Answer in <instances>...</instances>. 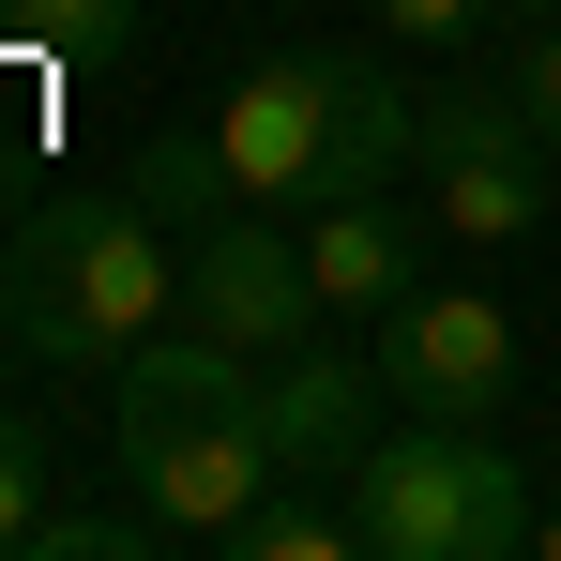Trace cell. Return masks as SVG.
<instances>
[{
    "label": "cell",
    "mask_w": 561,
    "mask_h": 561,
    "mask_svg": "<svg viewBox=\"0 0 561 561\" xmlns=\"http://www.w3.org/2000/svg\"><path fill=\"white\" fill-rule=\"evenodd\" d=\"M122 485L183 531V547H228L259 516V485H288V425H274V365L228 350V334H152L122 365Z\"/></svg>",
    "instance_id": "cell-1"
},
{
    "label": "cell",
    "mask_w": 561,
    "mask_h": 561,
    "mask_svg": "<svg viewBox=\"0 0 561 561\" xmlns=\"http://www.w3.org/2000/svg\"><path fill=\"white\" fill-rule=\"evenodd\" d=\"M0 319L31 365H137L168 319H183V243L168 213L122 183V197H77V213H31L15 259H0Z\"/></svg>",
    "instance_id": "cell-2"
},
{
    "label": "cell",
    "mask_w": 561,
    "mask_h": 561,
    "mask_svg": "<svg viewBox=\"0 0 561 561\" xmlns=\"http://www.w3.org/2000/svg\"><path fill=\"white\" fill-rule=\"evenodd\" d=\"M213 152L259 213H319V197H365L410 168V77H379L350 46H304V61H259L243 92L213 106Z\"/></svg>",
    "instance_id": "cell-3"
},
{
    "label": "cell",
    "mask_w": 561,
    "mask_h": 561,
    "mask_svg": "<svg viewBox=\"0 0 561 561\" xmlns=\"http://www.w3.org/2000/svg\"><path fill=\"white\" fill-rule=\"evenodd\" d=\"M350 516L365 561H516L531 547V485L485 440V410H410L350 456Z\"/></svg>",
    "instance_id": "cell-4"
},
{
    "label": "cell",
    "mask_w": 561,
    "mask_h": 561,
    "mask_svg": "<svg viewBox=\"0 0 561 561\" xmlns=\"http://www.w3.org/2000/svg\"><path fill=\"white\" fill-rule=\"evenodd\" d=\"M410 168H425V213L470 228V243L547 228V137H531L516 92H410Z\"/></svg>",
    "instance_id": "cell-5"
},
{
    "label": "cell",
    "mask_w": 561,
    "mask_h": 561,
    "mask_svg": "<svg viewBox=\"0 0 561 561\" xmlns=\"http://www.w3.org/2000/svg\"><path fill=\"white\" fill-rule=\"evenodd\" d=\"M183 243V319L197 334H228V350H259V365H288V350H319V274H304V243H288L259 197H228V213H197V228H168Z\"/></svg>",
    "instance_id": "cell-6"
},
{
    "label": "cell",
    "mask_w": 561,
    "mask_h": 561,
    "mask_svg": "<svg viewBox=\"0 0 561 561\" xmlns=\"http://www.w3.org/2000/svg\"><path fill=\"white\" fill-rule=\"evenodd\" d=\"M379 379H394L410 410H501V394H516V319H501L485 288H410V304L379 319Z\"/></svg>",
    "instance_id": "cell-7"
},
{
    "label": "cell",
    "mask_w": 561,
    "mask_h": 561,
    "mask_svg": "<svg viewBox=\"0 0 561 561\" xmlns=\"http://www.w3.org/2000/svg\"><path fill=\"white\" fill-rule=\"evenodd\" d=\"M425 228H440V213H394V183H365V197H319V213H304V274H319V304L379 334V319H394V304L425 288Z\"/></svg>",
    "instance_id": "cell-8"
},
{
    "label": "cell",
    "mask_w": 561,
    "mask_h": 561,
    "mask_svg": "<svg viewBox=\"0 0 561 561\" xmlns=\"http://www.w3.org/2000/svg\"><path fill=\"white\" fill-rule=\"evenodd\" d=\"M274 425H288V470H350L379 440V425H365V379L334 365V350H288V365H274Z\"/></svg>",
    "instance_id": "cell-9"
},
{
    "label": "cell",
    "mask_w": 561,
    "mask_h": 561,
    "mask_svg": "<svg viewBox=\"0 0 561 561\" xmlns=\"http://www.w3.org/2000/svg\"><path fill=\"white\" fill-rule=\"evenodd\" d=\"M228 547H243V561H350L365 516H350V501H304V485H259V516H243Z\"/></svg>",
    "instance_id": "cell-10"
},
{
    "label": "cell",
    "mask_w": 561,
    "mask_h": 561,
    "mask_svg": "<svg viewBox=\"0 0 561 561\" xmlns=\"http://www.w3.org/2000/svg\"><path fill=\"white\" fill-rule=\"evenodd\" d=\"M0 31L46 46V61H77V46H122L137 31V0H0Z\"/></svg>",
    "instance_id": "cell-11"
},
{
    "label": "cell",
    "mask_w": 561,
    "mask_h": 561,
    "mask_svg": "<svg viewBox=\"0 0 561 561\" xmlns=\"http://www.w3.org/2000/svg\"><path fill=\"white\" fill-rule=\"evenodd\" d=\"M46 531V425H0V561Z\"/></svg>",
    "instance_id": "cell-12"
},
{
    "label": "cell",
    "mask_w": 561,
    "mask_h": 561,
    "mask_svg": "<svg viewBox=\"0 0 561 561\" xmlns=\"http://www.w3.org/2000/svg\"><path fill=\"white\" fill-rule=\"evenodd\" d=\"M501 92L531 106V137L561 152V15H516V77H501Z\"/></svg>",
    "instance_id": "cell-13"
},
{
    "label": "cell",
    "mask_w": 561,
    "mask_h": 561,
    "mask_svg": "<svg viewBox=\"0 0 561 561\" xmlns=\"http://www.w3.org/2000/svg\"><path fill=\"white\" fill-rule=\"evenodd\" d=\"M501 0H379V31H410V46H456V31H485Z\"/></svg>",
    "instance_id": "cell-14"
},
{
    "label": "cell",
    "mask_w": 561,
    "mask_h": 561,
    "mask_svg": "<svg viewBox=\"0 0 561 561\" xmlns=\"http://www.w3.org/2000/svg\"><path fill=\"white\" fill-rule=\"evenodd\" d=\"M531 547H547V561H561V516H531Z\"/></svg>",
    "instance_id": "cell-15"
},
{
    "label": "cell",
    "mask_w": 561,
    "mask_h": 561,
    "mask_svg": "<svg viewBox=\"0 0 561 561\" xmlns=\"http://www.w3.org/2000/svg\"><path fill=\"white\" fill-rule=\"evenodd\" d=\"M501 15H561V0H501Z\"/></svg>",
    "instance_id": "cell-16"
}]
</instances>
